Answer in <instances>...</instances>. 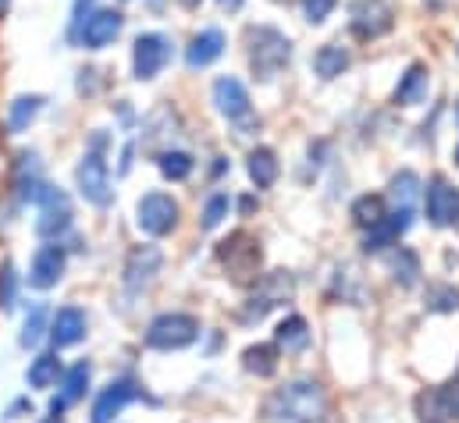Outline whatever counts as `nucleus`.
Segmentation results:
<instances>
[{
  "instance_id": "1a4fd4ad",
  "label": "nucleus",
  "mask_w": 459,
  "mask_h": 423,
  "mask_svg": "<svg viewBox=\"0 0 459 423\" xmlns=\"http://www.w3.org/2000/svg\"><path fill=\"white\" fill-rule=\"evenodd\" d=\"M135 220L146 235H168L175 224H178V203L168 196V193H146L135 207Z\"/></svg>"
},
{
  "instance_id": "0eeeda50",
  "label": "nucleus",
  "mask_w": 459,
  "mask_h": 423,
  "mask_svg": "<svg viewBox=\"0 0 459 423\" xmlns=\"http://www.w3.org/2000/svg\"><path fill=\"white\" fill-rule=\"evenodd\" d=\"M218 256H221V263L229 267L231 281H253L256 271H260V246H256V238H249L246 231H235L229 242H221Z\"/></svg>"
},
{
  "instance_id": "cd10ccee",
  "label": "nucleus",
  "mask_w": 459,
  "mask_h": 423,
  "mask_svg": "<svg viewBox=\"0 0 459 423\" xmlns=\"http://www.w3.org/2000/svg\"><path fill=\"white\" fill-rule=\"evenodd\" d=\"M160 175L164 178H171V182H182V178H189L193 175V157L189 153H182V150H171V153H160Z\"/></svg>"
},
{
  "instance_id": "7ed1b4c3",
  "label": "nucleus",
  "mask_w": 459,
  "mask_h": 423,
  "mask_svg": "<svg viewBox=\"0 0 459 423\" xmlns=\"http://www.w3.org/2000/svg\"><path fill=\"white\" fill-rule=\"evenodd\" d=\"M200 338V320L189 317V314H160V317L150 320L146 327V345L150 349H186Z\"/></svg>"
},
{
  "instance_id": "ddd939ff",
  "label": "nucleus",
  "mask_w": 459,
  "mask_h": 423,
  "mask_svg": "<svg viewBox=\"0 0 459 423\" xmlns=\"http://www.w3.org/2000/svg\"><path fill=\"white\" fill-rule=\"evenodd\" d=\"M65 263H68V256H65V249L57 242L54 246H39L36 256H32V267H29V285L32 289H54L61 281V274H65Z\"/></svg>"
},
{
  "instance_id": "423d86ee",
  "label": "nucleus",
  "mask_w": 459,
  "mask_h": 423,
  "mask_svg": "<svg viewBox=\"0 0 459 423\" xmlns=\"http://www.w3.org/2000/svg\"><path fill=\"white\" fill-rule=\"evenodd\" d=\"M121 25H125V18H121L117 11L100 7V11H93V14H82V18L72 25V39H75L79 47H86V50H104L108 43L117 39Z\"/></svg>"
},
{
  "instance_id": "6ab92c4d",
  "label": "nucleus",
  "mask_w": 459,
  "mask_h": 423,
  "mask_svg": "<svg viewBox=\"0 0 459 423\" xmlns=\"http://www.w3.org/2000/svg\"><path fill=\"white\" fill-rule=\"evenodd\" d=\"M214 104H218V110L225 117L235 121V117H246L249 114V93H246V86L238 79L225 75V79L214 82Z\"/></svg>"
},
{
  "instance_id": "a18cd8bd",
  "label": "nucleus",
  "mask_w": 459,
  "mask_h": 423,
  "mask_svg": "<svg viewBox=\"0 0 459 423\" xmlns=\"http://www.w3.org/2000/svg\"><path fill=\"white\" fill-rule=\"evenodd\" d=\"M456 224H459V217H456Z\"/></svg>"
},
{
  "instance_id": "f3484780",
  "label": "nucleus",
  "mask_w": 459,
  "mask_h": 423,
  "mask_svg": "<svg viewBox=\"0 0 459 423\" xmlns=\"http://www.w3.org/2000/svg\"><path fill=\"white\" fill-rule=\"evenodd\" d=\"M82 338H86V314L79 306H65V310L54 314V320H50V341H54V349H68V345H75Z\"/></svg>"
},
{
  "instance_id": "a211bd4d",
  "label": "nucleus",
  "mask_w": 459,
  "mask_h": 423,
  "mask_svg": "<svg viewBox=\"0 0 459 423\" xmlns=\"http://www.w3.org/2000/svg\"><path fill=\"white\" fill-rule=\"evenodd\" d=\"M221 54H225V36H221V29H204V32L193 36V43H189V50H186V65H189V68H207V65L218 61Z\"/></svg>"
},
{
  "instance_id": "6e6552de",
  "label": "nucleus",
  "mask_w": 459,
  "mask_h": 423,
  "mask_svg": "<svg viewBox=\"0 0 459 423\" xmlns=\"http://www.w3.org/2000/svg\"><path fill=\"white\" fill-rule=\"evenodd\" d=\"M168 61H171V43L160 32H143L135 39V47H132V72H135L139 82L157 79Z\"/></svg>"
},
{
  "instance_id": "473e14b6",
  "label": "nucleus",
  "mask_w": 459,
  "mask_h": 423,
  "mask_svg": "<svg viewBox=\"0 0 459 423\" xmlns=\"http://www.w3.org/2000/svg\"><path fill=\"white\" fill-rule=\"evenodd\" d=\"M225 217H229V196H211L207 207H204V228L211 231V228H218Z\"/></svg>"
},
{
  "instance_id": "a19ab883",
  "label": "nucleus",
  "mask_w": 459,
  "mask_h": 423,
  "mask_svg": "<svg viewBox=\"0 0 459 423\" xmlns=\"http://www.w3.org/2000/svg\"><path fill=\"white\" fill-rule=\"evenodd\" d=\"M7 4H11V0H0V14H4V11H7Z\"/></svg>"
},
{
  "instance_id": "4c0bfd02",
  "label": "nucleus",
  "mask_w": 459,
  "mask_h": 423,
  "mask_svg": "<svg viewBox=\"0 0 459 423\" xmlns=\"http://www.w3.org/2000/svg\"><path fill=\"white\" fill-rule=\"evenodd\" d=\"M0 306H14V271L4 267L0 274Z\"/></svg>"
},
{
  "instance_id": "f8f14e48",
  "label": "nucleus",
  "mask_w": 459,
  "mask_h": 423,
  "mask_svg": "<svg viewBox=\"0 0 459 423\" xmlns=\"http://www.w3.org/2000/svg\"><path fill=\"white\" fill-rule=\"evenodd\" d=\"M424 203H428V217H431V224H438V228L456 224V217H459V189H453L446 178H431V182H428Z\"/></svg>"
},
{
  "instance_id": "72a5a7b5",
  "label": "nucleus",
  "mask_w": 459,
  "mask_h": 423,
  "mask_svg": "<svg viewBox=\"0 0 459 423\" xmlns=\"http://www.w3.org/2000/svg\"><path fill=\"white\" fill-rule=\"evenodd\" d=\"M335 4H339V0H303V14H307V22L321 25V22L335 11Z\"/></svg>"
},
{
  "instance_id": "c85d7f7f",
  "label": "nucleus",
  "mask_w": 459,
  "mask_h": 423,
  "mask_svg": "<svg viewBox=\"0 0 459 423\" xmlns=\"http://www.w3.org/2000/svg\"><path fill=\"white\" fill-rule=\"evenodd\" d=\"M86 388H90V363H75L68 374H65V395H61V402L68 406V402H79L82 395H86Z\"/></svg>"
},
{
  "instance_id": "a878e982",
  "label": "nucleus",
  "mask_w": 459,
  "mask_h": 423,
  "mask_svg": "<svg viewBox=\"0 0 459 423\" xmlns=\"http://www.w3.org/2000/svg\"><path fill=\"white\" fill-rule=\"evenodd\" d=\"M39 107H43V97H18L14 104L7 107V128L11 132L29 128V121L39 114Z\"/></svg>"
},
{
  "instance_id": "4be33fe9",
  "label": "nucleus",
  "mask_w": 459,
  "mask_h": 423,
  "mask_svg": "<svg viewBox=\"0 0 459 423\" xmlns=\"http://www.w3.org/2000/svg\"><path fill=\"white\" fill-rule=\"evenodd\" d=\"M274 338H278V345H281L285 352H303V349L310 345V324L303 317H285L278 324Z\"/></svg>"
},
{
  "instance_id": "dca6fc26",
  "label": "nucleus",
  "mask_w": 459,
  "mask_h": 423,
  "mask_svg": "<svg viewBox=\"0 0 459 423\" xmlns=\"http://www.w3.org/2000/svg\"><path fill=\"white\" fill-rule=\"evenodd\" d=\"M135 395H139V392H135L132 381H111V384L97 395V402H93V423H111Z\"/></svg>"
},
{
  "instance_id": "2f4dec72",
  "label": "nucleus",
  "mask_w": 459,
  "mask_h": 423,
  "mask_svg": "<svg viewBox=\"0 0 459 423\" xmlns=\"http://www.w3.org/2000/svg\"><path fill=\"white\" fill-rule=\"evenodd\" d=\"M417 186H420V182H417V175H413V171H403V175H395V178H392V196H395L403 207H410V211H413Z\"/></svg>"
},
{
  "instance_id": "412c9836",
  "label": "nucleus",
  "mask_w": 459,
  "mask_h": 423,
  "mask_svg": "<svg viewBox=\"0 0 459 423\" xmlns=\"http://www.w3.org/2000/svg\"><path fill=\"white\" fill-rule=\"evenodd\" d=\"M249 178L256 182V189H271L278 182V157H274V150L260 146V150L249 153Z\"/></svg>"
},
{
  "instance_id": "9d476101",
  "label": "nucleus",
  "mask_w": 459,
  "mask_h": 423,
  "mask_svg": "<svg viewBox=\"0 0 459 423\" xmlns=\"http://www.w3.org/2000/svg\"><path fill=\"white\" fill-rule=\"evenodd\" d=\"M349 25H352L356 39H377L395 25V11L388 0H356Z\"/></svg>"
},
{
  "instance_id": "20e7f679",
  "label": "nucleus",
  "mask_w": 459,
  "mask_h": 423,
  "mask_svg": "<svg viewBox=\"0 0 459 423\" xmlns=\"http://www.w3.org/2000/svg\"><path fill=\"white\" fill-rule=\"evenodd\" d=\"M292 292H296V285H292V274H285V271H274V274H264L260 281H256V289H253V296H249V303H246V310H242V320L246 324H253V320H264L274 306H281L285 299H292Z\"/></svg>"
},
{
  "instance_id": "9b49d317",
  "label": "nucleus",
  "mask_w": 459,
  "mask_h": 423,
  "mask_svg": "<svg viewBox=\"0 0 459 423\" xmlns=\"http://www.w3.org/2000/svg\"><path fill=\"white\" fill-rule=\"evenodd\" d=\"M160 263H164V256H160V249L157 246H135L132 253H128V260H125V289L128 292H139V289H146L150 281H153V274L160 271Z\"/></svg>"
},
{
  "instance_id": "f704fd0d",
  "label": "nucleus",
  "mask_w": 459,
  "mask_h": 423,
  "mask_svg": "<svg viewBox=\"0 0 459 423\" xmlns=\"http://www.w3.org/2000/svg\"><path fill=\"white\" fill-rule=\"evenodd\" d=\"M456 303H459L456 289H442V285H438V289L428 292V306H431V310H453Z\"/></svg>"
},
{
  "instance_id": "f03ea898",
  "label": "nucleus",
  "mask_w": 459,
  "mask_h": 423,
  "mask_svg": "<svg viewBox=\"0 0 459 423\" xmlns=\"http://www.w3.org/2000/svg\"><path fill=\"white\" fill-rule=\"evenodd\" d=\"M289 57H292L289 36H281L271 25L249 29V65H253V75L256 79H274L289 65Z\"/></svg>"
},
{
  "instance_id": "5701e85b",
  "label": "nucleus",
  "mask_w": 459,
  "mask_h": 423,
  "mask_svg": "<svg viewBox=\"0 0 459 423\" xmlns=\"http://www.w3.org/2000/svg\"><path fill=\"white\" fill-rule=\"evenodd\" d=\"M349 68V50H342L339 43H325L317 54H314V72L321 79H335Z\"/></svg>"
},
{
  "instance_id": "2eb2a0df",
  "label": "nucleus",
  "mask_w": 459,
  "mask_h": 423,
  "mask_svg": "<svg viewBox=\"0 0 459 423\" xmlns=\"http://www.w3.org/2000/svg\"><path fill=\"white\" fill-rule=\"evenodd\" d=\"M410 224H413V211H410V207H403V211H395V213H385L374 228H367L363 253H377V249H385V246L399 242V235H403Z\"/></svg>"
},
{
  "instance_id": "e433bc0d",
  "label": "nucleus",
  "mask_w": 459,
  "mask_h": 423,
  "mask_svg": "<svg viewBox=\"0 0 459 423\" xmlns=\"http://www.w3.org/2000/svg\"><path fill=\"white\" fill-rule=\"evenodd\" d=\"M442 406H446V413H449V420H459V381H453V384H446L442 392Z\"/></svg>"
},
{
  "instance_id": "4468645a",
  "label": "nucleus",
  "mask_w": 459,
  "mask_h": 423,
  "mask_svg": "<svg viewBox=\"0 0 459 423\" xmlns=\"http://www.w3.org/2000/svg\"><path fill=\"white\" fill-rule=\"evenodd\" d=\"M39 203H43V213H39V220H36V231L43 235V238H57L61 231H68V224H72V207H68V196L65 193H57V189H43V196H39Z\"/></svg>"
},
{
  "instance_id": "39448f33",
  "label": "nucleus",
  "mask_w": 459,
  "mask_h": 423,
  "mask_svg": "<svg viewBox=\"0 0 459 423\" xmlns=\"http://www.w3.org/2000/svg\"><path fill=\"white\" fill-rule=\"evenodd\" d=\"M75 182H79V193H82L86 203H93V207H100V211L111 207L115 189H111L108 164H104V157H100L97 150H90V153L79 160V168H75Z\"/></svg>"
},
{
  "instance_id": "bb28decb",
  "label": "nucleus",
  "mask_w": 459,
  "mask_h": 423,
  "mask_svg": "<svg viewBox=\"0 0 459 423\" xmlns=\"http://www.w3.org/2000/svg\"><path fill=\"white\" fill-rule=\"evenodd\" d=\"M392 271H395V281H399L403 289L417 285V278H420V260H417V253H413V249H399V253L392 256Z\"/></svg>"
},
{
  "instance_id": "aec40b11",
  "label": "nucleus",
  "mask_w": 459,
  "mask_h": 423,
  "mask_svg": "<svg viewBox=\"0 0 459 423\" xmlns=\"http://www.w3.org/2000/svg\"><path fill=\"white\" fill-rule=\"evenodd\" d=\"M424 97H428V68H424V65H413V68L399 79V86H395V104L413 107V104H420Z\"/></svg>"
},
{
  "instance_id": "b1692460",
  "label": "nucleus",
  "mask_w": 459,
  "mask_h": 423,
  "mask_svg": "<svg viewBox=\"0 0 459 423\" xmlns=\"http://www.w3.org/2000/svg\"><path fill=\"white\" fill-rule=\"evenodd\" d=\"M242 367L256 377H271L278 370V349L274 345H249L242 352Z\"/></svg>"
},
{
  "instance_id": "7c9ffc66",
  "label": "nucleus",
  "mask_w": 459,
  "mask_h": 423,
  "mask_svg": "<svg viewBox=\"0 0 459 423\" xmlns=\"http://www.w3.org/2000/svg\"><path fill=\"white\" fill-rule=\"evenodd\" d=\"M417 413H420V423H449V413H446L438 392H424L417 399Z\"/></svg>"
},
{
  "instance_id": "f257e3e1",
  "label": "nucleus",
  "mask_w": 459,
  "mask_h": 423,
  "mask_svg": "<svg viewBox=\"0 0 459 423\" xmlns=\"http://www.w3.org/2000/svg\"><path fill=\"white\" fill-rule=\"evenodd\" d=\"M267 420L278 423H325L328 417V395L317 381H289L285 388H278L267 406H264Z\"/></svg>"
},
{
  "instance_id": "58836bf2",
  "label": "nucleus",
  "mask_w": 459,
  "mask_h": 423,
  "mask_svg": "<svg viewBox=\"0 0 459 423\" xmlns=\"http://www.w3.org/2000/svg\"><path fill=\"white\" fill-rule=\"evenodd\" d=\"M218 4H221L225 11H238V7H242V0H218Z\"/></svg>"
},
{
  "instance_id": "c03bdc74",
  "label": "nucleus",
  "mask_w": 459,
  "mask_h": 423,
  "mask_svg": "<svg viewBox=\"0 0 459 423\" xmlns=\"http://www.w3.org/2000/svg\"><path fill=\"white\" fill-rule=\"evenodd\" d=\"M456 117H459V104H456Z\"/></svg>"
},
{
  "instance_id": "393cba45",
  "label": "nucleus",
  "mask_w": 459,
  "mask_h": 423,
  "mask_svg": "<svg viewBox=\"0 0 459 423\" xmlns=\"http://www.w3.org/2000/svg\"><path fill=\"white\" fill-rule=\"evenodd\" d=\"M57 374H61V359H57V352H43V356H36L32 363H29V384L32 388H50L54 381H57Z\"/></svg>"
},
{
  "instance_id": "ea45409f",
  "label": "nucleus",
  "mask_w": 459,
  "mask_h": 423,
  "mask_svg": "<svg viewBox=\"0 0 459 423\" xmlns=\"http://www.w3.org/2000/svg\"><path fill=\"white\" fill-rule=\"evenodd\" d=\"M182 4H186V7H196V4H200V0H182Z\"/></svg>"
},
{
  "instance_id": "c9c22d12",
  "label": "nucleus",
  "mask_w": 459,
  "mask_h": 423,
  "mask_svg": "<svg viewBox=\"0 0 459 423\" xmlns=\"http://www.w3.org/2000/svg\"><path fill=\"white\" fill-rule=\"evenodd\" d=\"M43 306H36L32 310V317L25 320V331H22V345H36L39 341V334H43Z\"/></svg>"
},
{
  "instance_id": "79ce46f5",
  "label": "nucleus",
  "mask_w": 459,
  "mask_h": 423,
  "mask_svg": "<svg viewBox=\"0 0 459 423\" xmlns=\"http://www.w3.org/2000/svg\"><path fill=\"white\" fill-rule=\"evenodd\" d=\"M43 423H61V420H57V417H50V420H43Z\"/></svg>"
},
{
  "instance_id": "c756f323",
  "label": "nucleus",
  "mask_w": 459,
  "mask_h": 423,
  "mask_svg": "<svg viewBox=\"0 0 459 423\" xmlns=\"http://www.w3.org/2000/svg\"><path fill=\"white\" fill-rule=\"evenodd\" d=\"M381 217H385V200H381V196H359V200L352 203V220H356L359 228H374Z\"/></svg>"
},
{
  "instance_id": "37998d69",
  "label": "nucleus",
  "mask_w": 459,
  "mask_h": 423,
  "mask_svg": "<svg viewBox=\"0 0 459 423\" xmlns=\"http://www.w3.org/2000/svg\"><path fill=\"white\" fill-rule=\"evenodd\" d=\"M456 164H459V146H456Z\"/></svg>"
}]
</instances>
